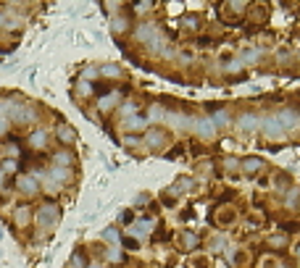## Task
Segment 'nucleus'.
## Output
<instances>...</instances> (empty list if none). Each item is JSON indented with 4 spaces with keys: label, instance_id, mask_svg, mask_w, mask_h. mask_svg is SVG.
Here are the masks:
<instances>
[{
    "label": "nucleus",
    "instance_id": "obj_23",
    "mask_svg": "<svg viewBox=\"0 0 300 268\" xmlns=\"http://www.w3.org/2000/svg\"><path fill=\"white\" fill-rule=\"evenodd\" d=\"M79 92H82V95H90V92H92V85H90V82H79Z\"/></svg>",
    "mask_w": 300,
    "mask_h": 268
},
{
    "label": "nucleus",
    "instance_id": "obj_15",
    "mask_svg": "<svg viewBox=\"0 0 300 268\" xmlns=\"http://www.w3.org/2000/svg\"><path fill=\"white\" fill-rule=\"evenodd\" d=\"M234 218H237V213L227 208V210H224V213H219V224H224V226H227V224H232Z\"/></svg>",
    "mask_w": 300,
    "mask_h": 268
},
{
    "label": "nucleus",
    "instance_id": "obj_1",
    "mask_svg": "<svg viewBox=\"0 0 300 268\" xmlns=\"http://www.w3.org/2000/svg\"><path fill=\"white\" fill-rule=\"evenodd\" d=\"M55 221H58V208L50 205V202H48V205H42L40 213H37V224H40V226H53Z\"/></svg>",
    "mask_w": 300,
    "mask_h": 268
},
{
    "label": "nucleus",
    "instance_id": "obj_10",
    "mask_svg": "<svg viewBox=\"0 0 300 268\" xmlns=\"http://www.w3.org/2000/svg\"><path fill=\"white\" fill-rule=\"evenodd\" d=\"M145 118L143 116H132V118H127V121H124V126L127 129H132V132H140V129H145Z\"/></svg>",
    "mask_w": 300,
    "mask_h": 268
},
{
    "label": "nucleus",
    "instance_id": "obj_5",
    "mask_svg": "<svg viewBox=\"0 0 300 268\" xmlns=\"http://www.w3.org/2000/svg\"><path fill=\"white\" fill-rule=\"evenodd\" d=\"M145 142H148L150 147H161V145L166 142V134L158 132V129H150V132L145 134Z\"/></svg>",
    "mask_w": 300,
    "mask_h": 268
},
{
    "label": "nucleus",
    "instance_id": "obj_11",
    "mask_svg": "<svg viewBox=\"0 0 300 268\" xmlns=\"http://www.w3.org/2000/svg\"><path fill=\"white\" fill-rule=\"evenodd\" d=\"M240 166H242V169H245V174H258V169H264V161L253 158V161H242Z\"/></svg>",
    "mask_w": 300,
    "mask_h": 268
},
{
    "label": "nucleus",
    "instance_id": "obj_31",
    "mask_svg": "<svg viewBox=\"0 0 300 268\" xmlns=\"http://www.w3.org/2000/svg\"><path fill=\"white\" fill-rule=\"evenodd\" d=\"M298 255H300V245H298Z\"/></svg>",
    "mask_w": 300,
    "mask_h": 268
},
{
    "label": "nucleus",
    "instance_id": "obj_30",
    "mask_svg": "<svg viewBox=\"0 0 300 268\" xmlns=\"http://www.w3.org/2000/svg\"><path fill=\"white\" fill-rule=\"evenodd\" d=\"M0 26H5V16H0Z\"/></svg>",
    "mask_w": 300,
    "mask_h": 268
},
{
    "label": "nucleus",
    "instance_id": "obj_6",
    "mask_svg": "<svg viewBox=\"0 0 300 268\" xmlns=\"http://www.w3.org/2000/svg\"><path fill=\"white\" fill-rule=\"evenodd\" d=\"M29 145L34 147V150H42V147L48 145V132H42V129H37V132L29 137Z\"/></svg>",
    "mask_w": 300,
    "mask_h": 268
},
{
    "label": "nucleus",
    "instance_id": "obj_7",
    "mask_svg": "<svg viewBox=\"0 0 300 268\" xmlns=\"http://www.w3.org/2000/svg\"><path fill=\"white\" fill-rule=\"evenodd\" d=\"M277 121H279V124H285V129L298 126V113H293V110H282V113L277 116Z\"/></svg>",
    "mask_w": 300,
    "mask_h": 268
},
{
    "label": "nucleus",
    "instance_id": "obj_21",
    "mask_svg": "<svg viewBox=\"0 0 300 268\" xmlns=\"http://www.w3.org/2000/svg\"><path fill=\"white\" fill-rule=\"evenodd\" d=\"M103 237H106L108 242H116V239H119V234H116V229H106V234H103Z\"/></svg>",
    "mask_w": 300,
    "mask_h": 268
},
{
    "label": "nucleus",
    "instance_id": "obj_20",
    "mask_svg": "<svg viewBox=\"0 0 300 268\" xmlns=\"http://www.w3.org/2000/svg\"><path fill=\"white\" fill-rule=\"evenodd\" d=\"M3 174H13L16 171V161L13 158H8V161H3V169H0Z\"/></svg>",
    "mask_w": 300,
    "mask_h": 268
},
{
    "label": "nucleus",
    "instance_id": "obj_28",
    "mask_svg": "<svg viewBox=\"0 0 300 268\" xmlns=\"http://www.w3.org/2000/svg\"><path fill=\"white\" fill-rule=\"evenodd\" d=\"M264 268H277V263H274V261H266V263H264Z\"/></svg>",
    "mask_w": 300,
    "mask_h": 268
},
{
    "label": "nucleus",
    "instance_id": "obj_9",
    "mask_svg": "<svg viewBox=\"0 0 300 268\" xmlns=\"http://www.w3.org/2000/svg\"><path fill=\"white\" fill-rule=\"evenodd\" d=\"M58 140H61L63 145H71L74 140H77V134H74V129H71V126L63 124V126H58Z\"/></svg>",
    "mask_w": 300,
    "mask_h": 268
},
{
    "label": "nucleus",
    "instance_id": "obj_2",
    "mask_svg": "<svg viewBox=\"0 0 300 268\" xmlns=\"http://www.w3.org/2000/svg\"><path fill=\"white\" fill-rule=\"evenodd\" d=\"M264 134H266V140H279V137L285 134V129H282V124L277 121V116L264 121Z\"/></svg>",
    "mask_w": 300,
    "mask_h": 268
},
{
    "label": "nucleus",
    "instance_id": "obj_22",
    "mask_svg": "<svg viewBox=\"0 0 300 268\" xmlns=\"http://www.w3.org/2000/svg\"><path fill=\"white\" fill-rule=\"evenodd\" d=\"M184 245L187 247H195V245H198V237H195V234H184Z\"/></svg>",
    "mask_w": 300,
    "mask_h": 268
},
{
    "label": "nucleus",
    "instance_id": "obj_25",
    "mask_svg": "<svg viewBox=\"0 0 300 268\" xmlns=\"http://www.w3.org/2000/svg\"><path fill=\"white\" fill-rule=\"evenodd\" d=\"M216 121H219V124H227V121H229V116L221 110V113H216Z\"/></svg>",
    "mask_w": 300,
    "mask_h": 268
},
{
    "label": "nucleus",
    "instance_id": "obj_13",
    "mask_svg": "<svg viewBox=\"0 0 300 268\" xmlns=\"http://www.w3.org/2000/svg\"><path fill=\"white\" fill-rule=\"evenodd\" d=\"M148 229H153V224H150V221H143V224H137L135 229H129V232H132L135 237H145Z\"/></svg>",
    "mask_w": 300,
    "mask_h": 268
},
{
    "label": "nucleus",
    "instance_id": "obj_32",
    "mask_svg": "<svg viewBox=\"0 0 300 268\" xmlns=\"http://www.w3.org/2000/svg\"><path fill=\"white\" fill-rule=\"evenodd\" d=\"M92 268H100V266H92Z\"/></svg>",
    "mask_w": 300,
    "mask_h": 268
},
{
    "label": "nucleus",
    "instance_id": "obj_18",
    "mask_svg": "<svg viewBox=\"0 0 300 268\" xmlns=\"http://www.w3.org/2000/svg\"><path fill=\"white\" fill-rule=\"evenodd\" d=\"M103 77H121V69L119 66H103Z\"/></svg>",
    "mask_w": 300,
    "mask_h": 268
},
{
    "label": "nucleus",
    "instance_id": "obj_3",
    "mask_svg": "<svg viewBox=\"0 0 300 268\" xmlns=\"http://www.w3.org/2000/svg\"><path fill=\"white\" fill-rule=\"evenodd\" d=\"M16 187L24 192V195H34L37 192V179L34 177H18L16 179Z\"/></svg>",
    "mask_w": 300,
    "mask_h": 268
},
{
    "label": "nucleus",
    "instance_id": "obj_4",
    "mask_svg": "<svg viewBox=\"0 0 300 268\" xmlns=\"http://www.w3.org/2000/svg\"><path fill=\"white\" fill-rule=\"evenodd\" d=\"M13 221H16V226H26L32 221V208H26V205H21V208H16V213H13Z\"/></svg>",
    "mask_w": 300,
    "mask_h": 268
},
{
    "label": "nucleus",
    "instance_id": "obj_16",
    "mask_svg": "<svg viewBox=\"0 0 300 268\" xmlns=\"http://www.w3.org/2000/svg\"><path fill=\"white\" fill-rule=\"evenodd\" d=\"M111 26H114V32L116 34H121V32H127V18H114V24H111Z\"/></svg>",
    "mask_w": 300,
    "mask_h": 268
},
{
    "label": "nucleus",
    "instance_id": "obj_19",
    "mask_svg": "<svg viewBox=\"0 0 300 268\" xmlns=\"http://www.w3.org/2000/svg\"><path fill=\"white\" fill-rule=\"evenodd\" d=\"M55 163H58V166H61V163H63V166H71L74 158H71L69 153H58V155H55Z\"/></svg>",
    "mask_w": 300,
    "mask_h": 268
},
{
    "label": "nucleus",
    "instance_id": "obj_29",
    "mask_svg": "<svg viewBox=\"0 0 300 268\" xmlns=\"http://www.w3.org/2000/svg\"><path fill=\"white\" fill-rule=\"evenodd\" d=\"M3 181H5V174L0 171V189H3Z\"/></svg>",
    "mask_w": 300,
    "mask_h": 268
},
{
    "label": "nucleus",
    "instance_id": "obj_12",
    "mask_svg": "<svg viewBox=\"0 0 300 268\" xmlns=\"http://www.w3.org/2000/svg\"><path fill=\"white\" fill-rule=\"evenodd\" d=\"M71 177V174L63 169V166H53V171H50V179H55V181H66Z\"/></svg>",
    "mask_w": 300,
    "mask_h": 268
},
{
    "label": "nucleus",
    "instance_id": "obj_17",
    "mask_svg": "<svg viewBox=\"0 0 300 268\" xmlns=\"http://www.w3.org/2000/svg\"><path fill=\"white\" fill-rule=\"evenodd\" d=\"M116 92H114V95H111V97H103L100 100V110H108V108H114V103H116Z\"/></svg>",
    "mask_w": 300,
    "mask_h": 268
},
{
    "label": "nucleus",
    "instance_id": "obj_8",
    "mask_svg": "<svg viewBox=\"0 0 300 268\" xmlns=\"http://www.w3.org/2000/svg\"><path fill=\"white\" fill-rule=\"evenodd\" d=\"M198 134L205 137V140H211V137L216 134V126H213L211 118H208V121H198Z\"/></svg>",
    "mask_w": 300,
    "mask_h": 268
},
{
    "label": "nucleus",
    "instance_id": "obj_14",
    "mask_svg": "<svg viewBox=\"0 0 300 268\" xmlns=\"http://www.w3.org/2000/svg\"><path fill=\"white\" fill-rule=\"evenodd\" d=\"M240 124H242V129H245V132H253V129H256V124H258V118H256V116H242Z\"/></svg>",
    "mask_w": 300,
    "mask_h": 268
},
{
    "label": "nucleus",
    "instance_id": "obj_27",
    "mask_svg": "<svg viewBox=\"0 0 300 268\" xmlns=\"http://www.w3.org/2000/svg\"><path fill=\"white\" fill-rule=\"evenodd\" d=\"M119 221H121V224H129V221H132V213H121Z\"/></svg>",
    "mask_w": 300,
    "mask_h": 268
},
{
    "label": "nucleus",
    "instance_id": "obj_24",
    "mask_svg": "<svg viewBox=\"0 0 300 268\" xmlns=\"http://www.w3.org/2000/svg\"><path fill=\"white\" fill-rule=\"evenodd\" d=\"M245 261H248V255H245V253H237V255H234V263H237V266H242Z\"/></svg>",
    "mask_w": 300,
    "mask_h": 268
},
{
    "label": "nucleus",
    "instance_id": "obj_26",
    "mask_svg": "<svg viewBox=\"0 0 300 268\" xmlns=\"http://www.w3.org/2000/svg\"><path fill=\"white\" fill-rule=\"evenodd\" d=\"M5 132H8V121H5L3 116H0V134H5Z\"/></svg>",
    "mask_w": 300,
    "mask_h": 268
}]
</instances>
